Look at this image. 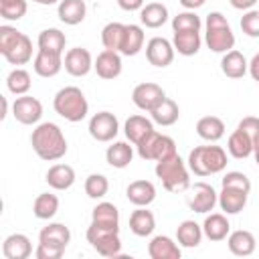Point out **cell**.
Wrapping results in <instances>:
<instances>
[{"instance_id": "cell-1", "label": "cell", "mask_w": 259, "mask_h": 259, "mask_svg": "<svg viewBox=\"0 0 259 259\" xmlns=\"http://www.w3.org/2000/svg\"><path fill=\"white\" fill-rule=\"evenodd\" d=\"M30 144H32V150L34 154L40 158V160H47V162H55V160H61L65 154H67V140H65V134L63 130L53 123V121H45V123H38L32 134H30Z\"/></svg>"}, {"instance_id": "cell-2", "label": "cell", "mask_w": 259, "mask_h": 259, "mask_svg": "<svg viewBox=\"0 0 259 259\" xmlns=\"http://www.w3.org/2000/svg\"><path fill=\"white\" fill-rule=\"evenodd\" d=\"M53 107L61 117H65L71 123L85 119V115L89 111V103H87L85 93L75 85L59 89L55 99H53Z\"/></svg>"}, {"instance_id": "cell-3", "label": "cell", "mask_w": 259, "mask_h": 259, "mask_svg": "<svg viewBox=\"0 0 259 259\" xmlns=\"http://www.w3.org/2000/svg\"><path fill=\"white\" fill-rule=\"evenodd\" d=\"M188 168L196 176L219 174L227 168V152L221 146H196L188 154Z\"/></svg>"}, {"instance_id": "cell-4", "label": "cell", "mask_w": 259, "mask_h": 259, "mask_svg": "<svg viewBox=\"0 0 259 259\" xmlns=\"http://www.w3.org/2000/svg\"><path fill=\"white\" fill-rule=\"evenodd\" d=\"M156 176L162 180V186L168 192H184L186 188H190V176H188V168L184 164V160L178 156V152L170 158L158 160L156 168H154Z\"/></svg>"}, {"instance_id": "cell-5", "label": "cell", "mask_w": 259, "mask_h": 259, "mask_svg": "<svg viewBox=\"0 0 259 259\" xmlns=\"http://www.w3.org/2000/svg\"><path fill=\"white\" fill-rule=\"evenodd\" d=\"M206 32L204 42L212 53H229L235 47V34L227 22V18L221 12H210L206 16Z\"/></svg>"}, {"instance_id": "cell-6", "label": "cell", "mask_w": 259, "mask_h": 259, "mask_svg": "<svg viewBox=\"0 0 259 259\" xmlns=\"http://www.w3.org/2000/svg\"><path fill=\"white\" fill-rule=\"evenodd\" d=\"M138 156L142 160H164V158H170L176 154V142L170 138V136H162L158 134L156 130H152L150 134H146L138 144Z\"/></svg>"}, {"instance_id": "cell-7", "label": "cell", "mask_w": 259, "mask_h": 259, "mask_svg": "<svg viewBox=\"0 0 259 259\" xmlns=\"http://www.w3.org/2000/svg\"><path fill=\"white\" fill-rule=\"evenodd\" d=\"M85 237H87V243H91V247L103 257H115L121 253L119 233H115V231H107V229L89 225Z\"/></svg>"}, {"instance_id": "cell-8", "label": "cell", "mask_w": 259, "mask_h": 259, "mask_svg": "<svg viewBox=\"0 0 259 259\" xmlns=\"http://www.w3.org/2000/svg\"><path fill=\"white\" fill-rule=\"evenodd\" d=\"M12 115L22 125H34L42 117V103L32 95H18L12 103Z\"/></svg>"}, {"instance_id": "cell-9", "label": "cell", "mask_w": 259, "mask_h": 259, "mask_svg": "<svg viewBox=\"0 0 259 259\" xmlns=\"http://www.w3.org/2000/svg\"><path fill=\"white\" fill-rule=\"evenodd\" d=\"M119 132V121L111 111H99L89 119V136L97 142H111Z\"/></svg>"}, {"instance_id": "cell-10", "label": "cell", "mask_w": 259, "mask_h": 259, "mask_svg": "<svg viewBox=\"0 0 259 259\" xmlns=\"http://www.w3.org/2000/svg\"><path fill=\"white\" fill-rule=\"evenodd\" d=\"M164 97H166L164 89L158 83H150V81L136 85L134 91H132V101L142 111H152Z\"/></svg>"}, {"instance_id": "cell-11", "label": "cell", "mask_w": 259, "mask_h": 259, "mask_svg": "<svg viewBox=\"0 0 259 259\" xmlns=\"http://www.w3.org/2000/svg\"><path fill=\"white\" fill-rule=\"evenodd\" d=\"M174 45L164 36H154L146 45V59L154 67H168L174 61Z\"/></svg>"}, {"instance_id": "cell-12", "label": "cell", "mask_w": 259, "mask_h": 259, "mask_svg": "<svg viewBox=\"0 0 259 259\" xmlns=\"http://www.w3.org/2000/svg\"><path fill=\"white\" fill-rule=\"evenodd\" d=\"M219 204V194L214 192V188L206 182H196L192 186V194L188 198V206L190 210L194 212H200V214H206L210 212L214 206Z\"/></svg>"}, {"instance_id": "cell-13", "label": "cell", "mask_w": 259, "mask_h": 259, "mask_svg": "<svg viewBox=\"0 0 259 259\" xmlns=\"http://www.w3.org/2000/svg\"><path fill=\"white\" fill-rule=\"evenodd\" d=\"M63 67L69 75L73 77H85L91 69H93V59H91V53L83 47H75V49H69L65 59H63Z\"/></svg>"}, {"instance_id": "cell-14", "label": "cell", "mask_w": 259, "mask_h": 259, "mask_svg": "<svg viewBox=\"0 0 259 259\" xmlns=\"http://www.w3.org/2000/svg\"><path fill=\"white\" fill-rule=\"evenodd\" d=\"M32 69H34V73L38 77L51 79V77L61 73V69H63V55L38 49V53L34 55V61H32Z\"/></svg>"}, {"instance_id": "cell-15", "label": "cell", "mask_w": 259, "mask_h": 259, "mask_svg": "<svg viewBox=\"0 0 259 259\" xmlns=\"http://www.w3.org/2000/svg\"><path fill=\"white\" fill-rule=\"evenodd\" d=\"M93 69L95 73L101 77V79H115L121 75V53L117 51H101L93 63Z\"/></svg>"}, {"instance_id": "cell-16", "label": "cell", "mask_w": 259, "mask_h": 259, "mask_svg": "<svg viewBox=\"0 0 259 259\" xmlns=\"http://www.w3.org/2000/svg\"><path fill=\"white\" fill-rule=\"evenodd\" d=\"M91 225L119 233V210L111 202H99L91 212Z\"/></svg>"}, {"instance_id": "cell-17", "label": "cell", "mask_w": 259, "mask_h": 259, "mask_svg": "<svg viewBox=\"0 0 259 259\" xmlns=\"http://www.w3.org/2000/svg\"><path fill=\"white\" fill-rule=\"evenodd\" d=\"M69 241H71V231L63 223H49L38 233V243H45V245H51L63 251L67 249Z\"/></svg>"}, {"instance_id": "cell-18", "label": "cell", "mask_w": 259, "mask_h": 259, "mask_svg": "<svg viewBox=\"0 0 259 259\" xmlns=\"http://www.w3.org/2000/svg\"><path fill=\"white\" fill-rule=\"evenodd\" d=\"M2 253L6 259H26L32 253L30 239L22 233H12L2 243Z\"/></svg>"}, {"instance_id": "cell-19", "label": "cell", "mask_w": 259, "mask_h": 259, "mask_svg": "<svg viewBox=\"0 0 259 259\" xmlns=\"http://www.w3.org/2000/svg\"><path fill=\"white\" fill-rule=\"evenodd\" d=\"M125 196L136 206H148L156 198V186L150 180H134L125 188Z\"/></svg>"}, {"instance_id": "cell-20", "label": "cell", "mask_w": 259, "mask_h": 259, "mask_svg": "<svg viewBox=\"0 0 259 259\" xmlns=\"http://www.w3.org/2000/svg\"><path fill=\"white\" fill-rule=\"evenodd\" d=\"M227 245H229V251L233 255H237V257H249V255H253V251L257 247V241H255L253 233L239 229V231L229 233Z\"/></svg>"}, {"instance_id": "cell-21", "label": "cell", "mask_w": 259, "mask_h": 259, "mask_svg": "<svg viewBox=\"0 0 259 259\" xmlns=\"http://www.w3.org/2000/svg\"><path fill=\"white\" fill-rule=\"evenodd\" d=\"M148 255L152 259H180V245L166 235H158L148 243Z\"/></svg>"}, {"instance_id": "cell-22", "label": "cell", "mask_w": 259, "mask_h": 259, "mask_svg": "<svg viewBox=\"0 0 259 259\" xmlns=\"http://www.w3.org/2000/svg\"><path fill=\"white\" fill-rule=\"evenodd\" d=\"M45 180L55 190H69L75 184V170L69 164H55L49 168Z\"/></svg>"}, {"instance_id": "cell-23", "label": "cell", "mask_w": 259, "mask_h": 259, "mask_svg": "<svg viewBox=\"0 0 259 259\" xmlns=\"http://www.w3.org/2000/svg\"><path fill=\"white\" fill-rule=\"evenodd\" d=\"M57 14H59L61 22H65L69 26H75V24L85 20V14H87L85 0H61L59 8H57Z\"/></svg>"}, {"instance_id": "cell-24", "label": "cell", "mask_w": 259, "mask_h": 259, "mask_svg": "<svg viewBox=\"0 0 259 259\" xmlns=\"http://www.w3.org/2000/svg\"><path fill=\"white\" fill-rule=\"evenodd\" d=\"M221 71L229 77V79H241L245 77V73H249V63L243 57V53L239 51H229L223 55L221 59Z\"/></svg>"}, {"instance_id": "cell-25", "label": "cell", "mask_w": 259, "mask_h": 259, "mask_svg": "<svg viewBox=\"0 0 259 259\" xmlns=\"http://www.w3.org/2000/svg\"><path fill=\"white\" fill-rule=\"evenodd\" d=\"M247 196H249V192H245V190L223 186V190L219 194V206L227 214H239L247 204Z\"/></svg>"}, {"instance_id": "cell-26", "label": "cell", "mask_w": 259, "mask_h": 259, "mask_svg": "<svg viewBox=\"0 0 259 259\" xmlns=\"http://www.w3.org/2000/svg\"><path fill=\"white\" fill-rule=\"evenodd\" d=\"M154 229H156V217L152 214V210H146V206H138V210L130 214V231L136 237H150Z\"/></svg>"}, {"instance_id": "cell-27", "label": "cell", "mask_w": 259, "mask_h": 259, "mask_svg": "<svg viewBox=\"0 0 259 259\" xmlns=\"http://www.w3.org/2000/svg\"><path fill=\"white\" fill-rule=\"evenodd\" d=\"M172 45H174V51H178V55L192 57L200 51L202 38L198 30H182V32H174Z\"/></svg>"}, {"instance_id": "cell-28", "label": "cell", "mask_w": 259, "mask_h": 259, "mask_svg": "<svg viewBox=\"0 0 259 259\" xmlns=\"http://www.w3.org/2000/svg\"><path fill=\"white\" fill-rule=\"evenodd\" d=\"M202 233L208 241H223L229 237L231 233V225L227 221L225 214H219V212H212L204 219L202 223Z\"/></svg>"}, {"instance_id": "cell-29", "label": "cell", "mask_w": 259, "mask_h": 259, "mask_svg": "<svg viewBox=\"0 0 259 259\" xmlns=\"http://www.w3.org/2000/svg\"><path fill=\"white\" fill-rule=\"evenodd\" d=\"M150 115H152V121L158 123V125H172V123H176L178 117H180V107H178V103L172 101L170 97H164V99L150 111Z\"/></svg>"}, {"instance_id": "cell-30", "label": "cell", "mask_w": 259, "mask_h": 259, "mask_svg": "<svg viewBox=\"0 0 259 259\" xmlns=\"http://www.w3.org/2000/svg\"><path fill=\"white\" fill-rule=\"evenodd\" d=\"M196 134L206 142H219L225 136V123L217 115H204L196 121Z\"/></svg>"}, {"instance_id": "cell-31", "label": "cell", "mask_w": 259, "mask_h": 259, "mask_svg": "<svg viewBox=\"0 0 259 259\" xmlns=\"http://www.w3.org/2000/svg\"><path fill=\"white\" fill-rule=\"evenodd\" d=\"M202 227L194 221H182L176 229V241L180 247H186V249H192V247H198L200 241H202Z\"/></svg>"}, {"instance_id": "cell-32", "label": "cell", "mask_w": 259, "mask_h": 259, "mask_svg": "<svg viewBox=\"0 0 259 259\" xmlns=\"http://www.w3.org/2000/svg\"><path fill=\"white\" fill-rule=\"evenodd\" d=\"M10 65H26L32 59V40L22 32L20 38L2 55Z\"/></svg>"}, {"instance_id": "cell-33", "label": "cell", "mask_w": 259, "mask_h": 259, "mask_svg": "<svg viewBox=\"0 0 259 259\" xmlns=\"http://www.w3.org/2000/svg\"><path fill=\"white\" fill-rule=\"evenodd\" d=\"M227 150L233 158L237 160H245L253 154V140L243 132V130H235L231 136H229V142H227Z\"/></svg>"}, {"instance_id": "cell-34", "label": "cell", "mask_w": 259, "mask_h": 259, "mask_svg": "<svg viewBox=\"0 0 259 259\" xmlns=\"http://www.w3.org/2000/svg\"><path fill=\"white\" fill-rule=\"evenodd\" d=\"M132 158H134V150H132V146L127 142H113L105 150V160H107V164L111 168H119L121 170V168L130 166Z\"/></svg>"}, {"instance_id": "cell-35", "label": "cell", "mask_w": 259, "mask_h": 259, "mask_svg": "<svg viewBox=\"0 0 259 259\" xmlns=\"http://www.w3.org/2000/svg\"><path fill=\"white\" fill-rule=\"evenodd\" d=\"M144 30L138 24H125V32H123V40H121V49L119 53L125 57H134L144 49Z\"/></svg>"}, {"instance_id": "cell-36", "label": "cell", "mask_w": 259, "mask_h": 259, "mask_svg": "<svg viewBox=\"0 0 259 259\" xmlns=\"http://www.w3.org/2000/svg\"><path fill=\"white\" fill-rule=\"evenodd\" d=\"M152 130H154V121L144 115H132L125 119V125H123V134L132 144H138Z\"/></svg>"}, {"instance_id": "cell-37", "label": "cell", "mask_w": 259, "mask_h": 259, "mask_svg": "<svg viewBox=\"0 0 259 259\" xmlns=\"http://www.w3.org/2000/svg\"><path fill=\"white\" fill-rule=\"evenodd\" d=\"M140 20L146 28H160L168 20V8L160 2H150L140 10Z\"/></svg>"}, {"instance_id": "cell-38", "label": "cell", "mask_w": 259, "mask_h": 259, "mask_svg": "<svg viewBox=\"0 0 259 259\" xmlns=\"http://www.w3.org/2000/svg\"><path fill=\"white\" fill-rule=\"evenodd\" d=\"M57 210H59V198L53 192H42L32 202V214L36 219H40V221L53 219L57 214Z\"/></svg>"}, {"instance_id": "cell-39", "label": "cell", "mask_w": 259, "mask_h": 259, "mask_svg": "<svg viewBox=\"0 0 259 259\" xmlns=\"http://www.w3.org/2000/svg\"><path fill=\"white\" fill-rule=\"evenodd\" d=\"M36 42H38V49H45V51H53V53L63 55L65 45H67V36L59 28H45V30H40Z\"/></svg>"}, {"instance_id": "cell-40", "label": "cell", "mask_w": 259, "mask_h": 259, "mask_svg": "<svg viewBox=\"0 0 259 259\" xmlns=\"http://www.w3.org/2000/svg\"><path fill=\"white\" fill-rule=\"evenodd\" d=\"M30 85H32L30 73L26 69H22V67L12 69L8 73V77H6V87H8V91L12 95H26L28 89H30Z\"/></svg>"}, {"instance_id": "cell-41", "label": "cell", "mask_w": 259, "mask_h": 259, "mask_svg": "<svg viewBox=\"0 0 259 259\" xmlns=\"http://www.w3.org/2000/svg\"><path fill=\"white\" fill-rule=\"evenodd\" d=\"M123 32H125V24L121 22H107L101 28V42L107 51H117L121 49V40H123Z\"/></svg>"}, {"instance_id": "cell-42", "label": "cell", "mask_w": 259, "mask_h": 259, "mask_svg": "<svg viewBox=\"0 0 259 259\" xmlns=\"http://www.w3.org/2000/svg\"><path fill=\"white\" fill-rule=\"evenodd\" d=\"M202 22L200 16L194 10H186V12H178L172 18V30L174 32H182V30H200Z\"/></svg>"}, {"instance_id": "cell-43", "label": "cell", "mask_w": 259, "mask_h": 259, "mask_svg": "<svg viewBox=\"0 0 259 259\" xmlns=\"http://www.w3.org/2000/svg\"><path fill=\"white\" fill-rule=\"evenodd\" d=\"M109 190V182L103 174H89L85 178V194L89 198H103Z\"/></svg>"}, {"instance_id": "cell-44", "label": "cell", "mask_w": 259, "mask_h": 259, "mask_svg": "<svg viewBox=\"0 0 259 259\" xmlns=\"http://www.w3.org/2000/svg\"><path fill=\"white\" fill-rule=\"evenodd\" d=\"M26 8V0H0V16L4 20H20Z\"/></svg>"}, {"instance_id": "cell-45", "label": "cell", "mask_w": 259, "mask_h": 259, "mask_svg": "<svg viewBox=\"0 0 259 259\" xmlns=\"http://www.w3.org/2000/svg\"><path fill=\"white\" fill-rule=\"evenodd\" d=\"M221 186L251 192V180H249L243 172H235V170H233V172H227V174L221 178Z\"/></svg>"}, {"instance_id": "cell-46", "label": "cell", "mask_w": 259, "mask_h": 259, "mask_svg": "<svg viewBox=\"0 0 259 259\" xmlns=\"http://www.w3.org/2000/svg\"><path fill=\"white\" fill-rule=\"evenodd\" d=\"M241 30L251 38H259V10H247L243 14Z\"/></svg>"}, {"instance_id": "cell-47", "label": "cell", "mask_w": 259, "mask_h": 259, "mask_svg": "<svg viewBox=\"0 0 259 259\" xmlns=\"http://www.w3.org/2000/svg\"><path fill=\"white\" fill-rule=\"evenodd\" d=\"M20 30L18 28H14V26H8V24H2L0 26V53L4 55L18 38H20Z\"/></svg>"}, {"instance_id": "cell-48", "label": "cell", "mask_w": 259, "mask_h": 259, "mask_svg": "<svg viewBox=\"0 0 259 259\" xmlns=\"http://www.w3.org/2000/svg\"><path fill=\"white\" fill-rule=\"evenodd\" d=\"M239 130H243L251 140H253V148L259 144V117H253V115H249V117H243L241 121H239V125H237Z\"/></svg>"}, {"instance_id": "cell-49", "label": "cell", "mask_w": 259, "mask_h": 259, "mask_svg": "<svg viewBox=\"0 0 259 259\" xmlns=\"http://www.w3.org/2000/svg\"><path fill=\"white\" fill-rule=\"evenodd\" d=\"M65 251L63 249H57V247H51V245H45V243H38L34 255L36 259H59Z\"/></svg>"}, {"instance_id": "cell-50", "label": "cell", "mask_w": 259, "mask_h": 259, "mask_svg": "<svg viewBox=\"0 0 259 259\" xmlns=\"http://www.w3.org/2000/svg\"><path fill=\"white\" fill-rule=\"evenodd\" d=\"M146 0H117V6L125 12H134V10H142Z\"/></svg>"}, {"instance_id": "cell-51", "label": "cell", "mask_w": 259, "mask_h": 259, "mask_svg": "<svg viewBox=\"0 0 259 259\" xmlns=\"http://www.w3.org/2000/svg\"><path fill=\"white\" fill-rule=\"evenodd\" d=\"M229 2H231V6L237 8V10H251L259 0H229Z\"/></svg>"}, {"instance_id": "cell-52", "label": "cell", "mask_w": 259, "mask_h": 259, "mask_svg": "<svg viewBox=\"0 0 259 259\" xmlns=\"http://www.w3.org/2000/svg\"><path fill=\"white\" fill-rule=\"evenodd\" d=\"M249 75L253 77V81L259 83V53L249 61Z\"/></svg>"}, {"instance_id": "cell-53", "label": "cell", "mask_w": 259, "mask_h": 259, "mask_svg": "<svg viewBox=\"0 0 259 259\" xmlns=\"http://www.w3.org/2000/svg\"><path fill=\"white\" fill-rule=\"evenodd\" d=\"M186 10H196V8H200V6H204V2L206 0H178Z\"/></svg>"}, {"instance_id": "cell-54", "label": "cell", "mask_w": 259, "mask_h": 259, "mask_svg": "<svg viewBox=\"0 0 259 259\" xmlns=\"http://www.w3.org/2000/svg\"><path fill=\"white\" fill-rule=\"evenodd\" d=\"M32 2L42 4V6H51V4H57V2H61V0H32Z\"/></svg>"}, {"instance_id": "cell-55", "label": "cell", "mask_w": 259, "mask_h": 259, "mask_svg": "<svg viewBox=\"0 0 259 259\" xmlns=\"http://www.w3.org/2000/svg\"><path fill=\"white\" fill-rule=\"evenodd\" d=\"M6 111H8V103H6V97H2V113H0L2 119L6 117Z\"/></svg>"}, {"instance_id": "cell-56", "label": "cell", "mask_w": 259, "mask_h": 259, "mask_svg": "<svg viewBox=\"0 0 259 259\" xmlns=\"http://www.w3.org/2000/svg\"><path fill=\"white\" fill-rule=\"evenodd\" d=\"M253 154H255V162H257V166H259V144L253 148Z\"/></svg>"}]
</instances>
